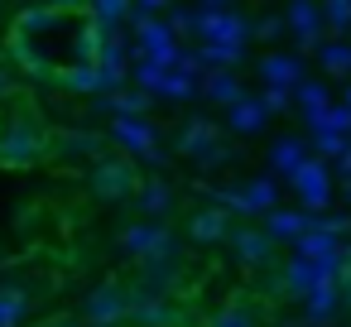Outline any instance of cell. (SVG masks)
I'll list each match as a JSON object with an SVG mask.
<instances>
[{"instance_id": "obj_1", "label": "cell", "mask_w": 351, "mask_h": 327, "mask_svg": "<svg viewBox=\"0 0 351 327\" xmlns=\"http://www.w3.org/2000/svg\"><path fill=\"white\" fill-rule=\"evenodd\" d=\"M49 130L39 125V116L29 106H15L5 121H0V164L5 169H29L49 159Z\"/></svg>"}, {"instance_id": "obj_2", "label": "cell", "mask_w": 351, "mask_h": 327, "mask_svg": "<svg viewBox=\"0 0 351 327\" xmlns=\"http://www.w3.org/2000/svg\"><path fill=\"white\" fill-rule=\"evenodd\" d=\"M135 188H140V169H135V159L130 154H97L92 159V169H87V193L97 197V202H130L135 197Z\"/></svg>"}, {"instance_id": "obj_3", "label": "cell", "mask_w": 351, "mask_h": 327, "mask_svg": "<svg viewBox=\"0 0 351 327\" xmlns=\"http://www.w3.org/2000/svg\"><path fill=\"white\" fill-rule=\"evenodd\" d=\"M178 154H183L188 164H197V169H221V164L236 159L231 145L221 140V125H217V121H188V125L178 130Z\"/></svg>"}, {"instance_id": "obj_4", "label": "cell", "mask_w": 351, "mask_h": 327, "mask_svg": "<svg viewBox=\"0 0 351 327\" xmlns=\"http://www.w3.org/2000/svg\"><path fill=\"white\" fill-rule=\"evenodd\" d=\"M87 327H130V289L106 279L97 284L87 298H82V313H77Z\"/></svg>"}, {"instance_id": "obj_5", "label": "cell", "mask_w": 351, "mask_h": 327, "mask_svg": "<svg viewBox=\"0 0 351 327\" xmlns=\"http://www.w3.org/2000/svg\"><path fill=\"white\" fill-rule=\"evenodd\" d=\"M121 250L130 260H164V255H178V241L159 217H140L121 231Z\"/></svg>"}, {"instance_id": "obj_6", "label": "cell", "mask_w": 351, "mask_h": 327, "mask_svg": "<svg viewBox=\"0 0 351 327\" xmlns=\"http://www.w3.org/2000/svg\"><path fill=\"white\" fill-rule=\"evenodd\" d=\"M212 197H221V207H231V212L260 217V212L279 207V183L274 178H250V183H236V188H217Z\"/></svg>"}, {"instance_id": "obj_7", "label": "cell", "mask_w": 351, "mask_h": 327, "mask_svg": "<svg viewBox=\"0 0 351 327\" xmlns=\"http://www.w3.org/2000/svg\"><path fill=\"white\" fill-rule=\"evenodd\" d=\"M130 327H183V308L173 303V293L130 289Z\"/></svg>"}, {"instance_id": "obj_8", "label": "cell", "mask_w": 351, "mask_h": 327, "mask_svg": "<svg viewBox=\"0 0 351 327\" xmlns=\"http://www.w3.org/2000/svg\"><path fill=\"white\" fill-rule=\"evenodd\" d=\"M111 140L125 145V149H130L135 159H145L149 169L164 164V154L154 149V125H149L145 116H111Z\"/></svg>"}, {"instance_id": "obj_9", "label": "cell", "mask_w": 351, "mask_h": 327, "mask_svg": "<svg viewBox=\"0 0 351 327\" xmlns=\"http://www.w3.org/2000/svg\"><path fill=\"white\" fill-rule=\"evenodd\" d=\"M284 25L298 34L303 53H317V49H322V34H327L322 0H289V5H284Z\"/></svg>"}, {"instance_id": "obj_10", "label": "cell", "mask_w": 351, "mask_h": 327, "mask_svg": "<svg viewBox=\"0 0 351 327\" xmlns=\"http://www.w3.org/2000/svg\"><path fill=\"white\" fill-rule=\"evenodd\" d=\"M293 188H298V197H303V207L308 212H322V207H332V173H327V164L322 159H303V169L293 173Z\"/></svg>"}, {"instance_id": "obj_11", "label": "cell", "mask_w": 351, "mask_h": 327, "mask_svg": "<svg viewBox=\"0 0 351 327\" xmlns=\"http://www.w3.org/2000/svg\"><path fill=\"white\" fill-rule=\"evenodd\" d=\"M231 255L245 269H265L269 255H274V236L265 226H231Z\"/></svg>"}, {"instance_id": "obj_12", "label": "cell", "mask_w": 351, "mask_h": 327, "mask_svg": "<svg viewBox=\"0 0 351 327\" xmlns=\"http://www.w3.org/2000/svg\"><path fill=\"white\" fill-rule=\"evenodd\" d=\"M346 298H341V274H322L308 293H303V322H313V327H322V322H332V313L341 308Z\"/></svg>"}, {"instance_id": "obj_13", "label": "cell", "mask_w": 351, "mask_h": 327, "mask_svg": "<svg viewBox=\"0 0 351 327\" xmlns=\"http://www.w3.org/2000/svg\"><path fill=\"white\" fill-rule=\"evenodd\" d=\"M188 236L197 241V245H221V241H231V207H202V212H193V221H188Z\"/></svg>"}, {"instance_id": "obj_14", "label": "cell", "mask_w": 351, "mask_h": 327, "mask_svg": "<svg viewBox=\"0 0 351 327\" xmlns=\"http://www.w3.org/2000/svg\"><path fill=\"white\" fill-rule=\"evenodd\" d=\"M265 125H269L265 97H241V101L226 106V130H231V135H260Z\"/></svg>"}, {"instance_id": "obj_15", "label": "cell", "mask_w": 351, "mask_h": 327, "mask_svg": "<svg viewBox=\"0 0 351 327\" xmlns=\"http://www.w3.org/2000/svg\"><path fill=\"white\" fill-rule=\"evenodd\" d=\"M97 159V154H106V140L97 135V130H77V135H53L49 140V159Z\"/></svg>"}, {"instance_id": "obj_16", "label": "cell", "mask_w": 351, "mask_h": 327, "mask_svg": "<svg viewBox=\"0 0 351 327\" xmlns=\"http://www.w3.org/2000/svg\"><path fill=\"white\" fill-rule=\"evenodd\" d=\"M260 82H265V87H289V92H293V87L303 82V63H298L293 53H265V58H260Z\"/></svg>"}, {"instance_id": "obj_17", "label": "cell", "mask_w": 351, "mask_h": 327, "mask_svg": "<svg viewBox=\"0 0 351 327\" xmlns=\"http://www.w3.org/2000/svg\"><path fill=\"white\" fill-rule=\"evenodd\" d=\"M135 207H140V217H164L169 207H173V188L154 173V178H140V188H135V197H130Z\"/></svg>"}, {"instance_id": "obj_18", "label": "cell", "mask_w": 351, "mask_h": 327, "mask_svg": "<svg viewBox=\"0 0 351 327\" xmlns=\"http://www.w3.org/2000/svg\"><path fill=\"white\" fill-rule=\"evenodd\" d=\"M29 313H34L29 289H20V284H0V327H25Z\"/></svg>"}, {"instance_id": "obj_19", "label": "cell", "mask_w": 351, "mask_h": 327, "mask_svg": "<svg viewBox=\"0 0 351 327\" xmlns=\"http://www.w3.org/2000/svg\"><path fill=\"white\" fill-rule=\"evenodd\" d=\"M308 226H313V212H308V207H298V212H279V207L265 212V231H269L274 241H298Z\"/></svg>"}, {"instance_id": "obj_20", "label": "cell", "mask_w": 351, "mask_h": 327, "mask_svg": "<svg viewBox=\"0 0 351 327\" xmlns=\"http://www.w3.org/2000/svg\"><path fill=\"white\" fill-rule=\"evenodd\" d=\"M202 92H207L217 106H231V101H241V97H245V87H241V77H236L231 68H212V73L202 77Z\"/></svg>"}, {"instance_id": "obj_21", "label": "cell", "mask_w": 351, "mask_h": 327, "mask_svg": "<svg viewBox=\"0 0 351 327\" xmlns=\"http://www.w3.org/2000/svg\"><path fill=\"white\" fill-rule=\"evenodd\" d=\"M303 159H308V145L298 140V135H284V140H274V149H269V169L274 173H298L303 169Z\"/></svg>"}, {"instance_id": "obj_22", "label": "cell", "mask_w": 351, "mask_h": 327, "mask_svg": "<svg viewBox=\"0 0 351 327\" xmlns=\"http://www.w3.org/2000/svg\"><path fill=\"white\" fill-rule=\"evenodd\" d=\"M135 15V0H92V20L101 29H121Z\"/></svg>"}, {"instance_id": "obj_23", "label": "cell", "mask_w": 351, "mask_h": 327, "mask_svg": "<svg viewBox=\"0 0 351 327\" xmlns=\"http://www.w3.org/2000/svg\"><path fill=\"white\" fill-rule=\"evenodd\" d=\"M293 101L303 106L308 125H313V121H317V116H322V111L332 106V101H327V87H322V82H298V87H293Z\"/></svg>"}, {"instance_id": "obj_24", "label": "cell", "mask_w": 351, "mask_h": 327, "mask_svg": "<svg viewBox=\"0 0 351 327\" xmlns=\"http://www.w3.org/2000/svg\"><path fill=\"white\" fill-rule=\"evenodd\" d=\"M207 327H260V322H255L250 303H241V298H236V303H221V308L212 313V322H207Z\"/></svg>"}, {"instance_id": "obj_25", "label": "cell", "mask_w": 351, "mask_h": 327, "mask_svg": "<svg viewBox=\"0 0 351 327\" xmlns=\"http://www.w3.org/2000/svg\"><path fill=\"white\" fill-rule=\"evenodd\" d=\"M193 92H197V77H193V68H188V73L169 68V73H164V82H159V97H173V101H183V97H193Z\"/></svg>"}, {"instance_id": "obj_26", "label": "cell", "mask_w": 351, "mask_h": 327, "mask_svg": "<svg viewBox=\"0 0 351 327\" xmlns=\"http://www.w3.org/2000/svg\"><path fill=\"white\" fill-rule=\"evenodd\" d=\"M313 149L322 154V159H341L346 149H351V135H341V130H313Z\"/></svg>"}, {"instance_id": "obj_27", "label": "cell", "mask_w": 351, "mask_h": 327, "mask_svg": "<svg viewBox=\"0 0 351 327\" xmlns=\"http://www.w3.org/2000/svg\"><path fill=\"white\" fill-rule=\"evenodd\" d=\"M317 53H322L327 77H346V73H351V44H322Z\"/></svg>"}, {"instance_id": "obj_28", "label": "cell", "mask_w": 351, "mask_h": 327, "mask_svg": "<svg viewBox=\"0 0 351 327\" xmlns=\"http://www.w3.org/2000/svg\"><path fill=\"white\" fill-rule=\"evenodd\" d=\"M317 125H322V130H341V135H351V106H346V101H341V106H327V111L313 121V130H317Z\"/></svg>"}, {"instance_id": "obj_29", "label": "cell", "mask_w": 351, "mask_h": 327, "mask_svg": "<svg viewBox=\"0 0 351 327\" xmlns=\"http://www.w3.org/2000/svg\"><path fill=\"white\" fill-rule=\"evenodd\" d=\"M322 20H327V29H351V0H322Z\"/></svg>"}, {"instance_id": "obj_30", "label": "cell", "mask_w": 351, "mask_h": 327, "mask_svg": "<svg viewBox=\"0 0 351 327\" xmlns=\"http://www.w3.org/2000/svg\"><path fill=\"white\" fill-rule=\"evenodd\" d=\"M260 97H265V106H269V116H279V111H289V101H293V92H289V87H265Z\"/></svg>"}, {"instance_id": "obj_31", "label": "cell", "mask_w": 351, "mask_h": 327, "mask_svg": "<svg viewBox=\"0 0 351 327\" xmlns=\"http://www.w3.org/2000/svg\"><path fill=\"white\" fill-rule=\"evenodd\" d=\"M250 34H260V39H274V34H284V20L265 15V20H255V25H250Z\"/></svg>"}, {"instance_id": "obj_32", "label": "cell", "mask_w": 351, "mask_h": 327, "mask_svg": "<svg viewBox=\"0 0 351 327\" xmlns=\"http://www.w3.org/2000/svg\"><path fill=\"white\" fill-rule=\"evenodd\" d=\"M39 327H87L82 317H73V313H58V317H44Z\"/></svg>"}, {"instance_id": "obj_33", "label": "cell", "mask_w": 351, "mask_h": 327, "mask_svg": "<svg viewBox=\"0 0 351 327\" xmlns=\"http://www.w3.org/2000/svg\"><path fill=\"white\" fill-rule=\"evenodd\" d=\"M10 97H15V77L0 68V101H10Z\"/></svg>"}, {"instance_id": "obj_34", "label": "cell", "mask_w": 351, "mask_h": 327, "mask_svg": "<svg viewBox=\"0 0 351 327\" xmlns=\"http://www.w3.org/2000/svg\"><path fill=\"white\" fill-rule=\"evenodd\" d=\"M332 164H337V169H341V178H351V149H346V154H341V159H332Z\"/></svg>"}, {"instance_id": "obj_35", "label": "cell", "mask_w": 351, "mask_h": 327, "mask_svg": "<svg viewBox=\"0 0 351 327\" xmlns=\"http://www.w3.org/2000/svg\"><path fill=\"white\" fill-rule=\"evenodd\" d=\"M44 5H58V10H77L82 0H44Z\"/></svg>"}, {"instance_id": "obj_36", "label": "cell", "mask_w": 351, "mask_h": 327, "mask_svg": "<svg viewBox=\"0 0 351 327\" xmlns=\"http://www.w3.org/2000/svg\"><path fill=\"white\" fill-rule=\"evenodd\" d=\"M202 5H221V0H202Z\"/></svg>"}, {"instance_id": "obj_37", "label": "cell", "mask_w": 351, "mask_h": 327, "mask_svg": "<svg viewBox=\"0 0 351 327\" xmlns=\"http://www.w3.org/2000/svg\"><path fill=\"white\" fill-rule=\"evenodd\" d=\"M346 106H351V87H346Z\"/></svg>"}]
</instances>
